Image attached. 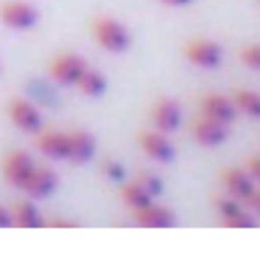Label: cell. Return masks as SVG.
<instances>
[{
  "label": "cell",
  "mask_w": 260,
  "mask_h": 260,
  "mask_svg": "<svg viewBox=\"0 0 260 260\" xmlns=\"http://www.w3.org/2000/svg\"><path fill=\"white\" fill-rule=\"evenodd\" d=\"M221 46L212 39H203V37H197V39H189L187 44L183 46V57L187 59L189 64L199 69H215L219 67L221 62Z\"/></svg>",
  "instance_id": "3957f363"
},
{
  "label": "cell",
  "mask_w": 260,
  "mask_h": 260,
  "mask_svg": "<svg viewBox=\"0 0 260 260\" xmlns=\"http://www.w3.org/2000/svg\"><path fill=\"white\" fill-rule=\"evenodd\" d=\"M35 146L53 160H67V130H37Z\"/></svg>",
  "instance_id": "9a60e30c"
},
{
  "label": "cell",
  "mask_w": 260,
  "mask_h": 260,
  "mask_svg": "<svg viewBox=\"0 0 260 260\" xmlns=\"http://www.w3.org/2000/svg\"><path fill=\"white\" fill-rule=\"evenodd\" d=\"M89 32L96 44L108 53H123V50L130 48V41H133L126 25L112 16H105V14H99V16L91 18Z\"/></svg>",
  "instance_id": "6da1fadb"
},
{
  "label": "cell",
  "mask_w": 260,
  "mask_h": 260,
  "mask_svg": "<svg viewBox=\"0 0 260 260\" xmlns=\"http://www.w3.org/2000/svg\"><path fill=\"white\" fill-rule=\"evenodd\" d=\"M256 217L249 210H240L235 215L221 217V226H226V229H256Z\"/></svg>",
  "instance_id": "ffe728a7"
},
{
  "label": "cell",
  "mask_w": 260,
  "mask_h": 260,
  "mask_svg": "<svg viewBox=\"0 0 260 260\" xmlns=\"http://www.w3.org/2000/svg\"><path fill=\"white\" fill-rule=\"evenodd\" d=\"M231 103H233L235 112H242L247 117L260 119V94L253 89H233L231 91Z\"/></svg>",
  "instance_id": "e0dca14e"
},
{
  "label": "cell",
  "mask_w": 260,
  "mask_h": 260,
  "mask_svg": "<svg viewBox=\"0 0 260 260\" xmlns=\"http://www.w3.org/2000/svg\"><path fill=\"white\" fill-rule=\"evenodd\" d=\"M35 167H37V162L25 151H9V153H5L3 162H0V171H3L5 183L16 189H21L25 185L27 176L32 174Z\"/></svg>",
  "instance_id": "277c9868"
},
{
  "label": "cell",
  "mask_w": 260,
  "mask_h": 260,
  "mask_svg": "<svg viewBox=\"0 0 260 260\" xmlns=\"http://www.w3.org/2000/svg\"><path fill=\"white\" fill-rule=\"evenodd\" d=\"M9 217H12V226H18V229H39V226H44V219H41L37 206L27 199L14 203L9 208Z\"/></svg>",
  "instance_id": "2e32d148"
},
{
  "label": "cell",
  "mask_w": 260,
  "mask_h": 260,
  "mask_svg": "<svg viewBox=\"0 0 260 260\" xmlns=\"http://www.w3.org/2000/svg\"><path fill=\"white\" fill-rule=\"evenodd\" d=\"M219 180H221L224 192L231 194V197H235L242 203L251 197L253 187H256V180L244 171V167H226V169H221Z\"/></svg>",
  "instance_id": "9c48e42d"
},
{
  "label": "cell",
  "mask_w": 260,
  "mask_h": 260,
  "mask_svg": "<svg viewBox=\"0 0 260 260\" xmlns=\"http://www.w3.org/2000/svg\"><path fill=\"white\" fill-rule=\"evenodd\" d=\"M244 171H247L253 180L260 183V153H253V155H249L247 160H244Z\"/></svg>",
  "instance_id": "cb8c5ba5"
},
{
  "label": "cell",
  "mask_w": 260,
  "mask_h": 260,
  "mask_svg": "<svg viewBox=\"0 0 260 260\" xmlns=\"http://www.w3.org/2000/svg\"><path fill=\"white\" fill-rule=\"evenodd\" d=\"M96 151V142L85 130H67V160L82 165Z\"/></svg>",
  "instance_id": "5bb4252c"
},
{
  "label": "cell",
  "mask_w": 260,
  "mask_h": 260,
  "mask_svg": "<svg viewBox=\"0 0 260 260\" xmlns=\"http://www.w3.org/2000/svg\"><path fill=\"white\" fill-rule=\"evenodd\" d=\"M44 226H53V229H69V226H78L76 221H69V219H50L44 221Z\"/></svg>",
  "instance_id": "83f0119b"
},
{
  "label": "cell",
  "mask_w": 260,
  "mask_h": 260,
  "mask_svg": "<svg viewBox=\"0 0 260 260\" xmlns=\"http://www.w3.org/2000/svg\"><path fill=\"white\" fill-rule=\"evenodd\" d=\"M55 187H57V176H55V171L48 169V167L37 165L21 189L30 199H46L55 192Z\"/></svg>",
  "instance_id": "4fadbf2b"
},
{
  "label": "cell",
  "mask_w": 260,
  "mask_h": 260,
  "mask_svg": "<svg viewBox=\"0 0 260 260\" xmlns=\"http://www.w3.org/2000/svg\"><path fill=\"white\" fill-rule=\"evenodd\" d=\"M87 69V62L78 53L71 50H62V53L53 55L48 62V76L53 82L62 87H73L76 80L80 78V73Z\"/></svg>",
  "instance_id": "7a4b0ae2"
},
{
  "label": "cell",
  "mask_w": 260,
  "mask_h": 260,
  "mask_svg": "<svg viewBox=\"0 0 260 260\" xmlns=\"http://www.w3.org/2000/svg\"><path fill=\"white\" fill-rule=\"evenodd\" d=\"M12 226V217H9V208L0 203V229H9Z\"/></svg>",
  "instance_id": "4316f807"
},
{
  "label": "cell",
  "mask_w": 260,
  "mask_h": 260,
  "mask_svg": "<svg viewBox=\"0 0 260 260\" xmlns=\"http://www.w3.org/2000/svg\"><path fill=\"white\" fill-rule=\"evenodd\" d=\"M189 135H192L194 142H199L201 146H219V144L226 142L229 130H226L224 123L215 121V119L197 114V117L189 121Z\"/></svg>",
  "instance_id": "ba28073f"
},
{
  "label": "cell",
  "mask_w": 260,
  "mask_h": 260,
  "mask_svg": "<svg viewBox=\"0 0 260 260\" xmlns=\"http://www.w3.org/2000/svg\"><path fill=\"white\" fill-rule=\"evenodd\" d=\"M183 112H180V105L171 99H157L151 105V123L155 130L160 133H171V130L178 128Z\"/></svg>",
  "instance_id": "8fae6325"
},
{
  "label": "cell",
  "mask_w": 260,
  "mask_h": 260,
  "mask_svg": "<svg viewBox=\"0 0 260 260\" xmlns=\"http://www.w3.org/2000/svg\"><path fill=\"white\" fill-rule=\"evenodd\" d=\"M7 119L12 126H16L23 133H37L41 130V112L37 105H32L25 99H12L7 103Z\"/></svg>",
  "instance_id": "8992f818"
},
{
  "label": "cell",
  "mask_w": 260,
  "mask_h": 260,
  "mask_svg": "<svg viewBox=\"0 0 260 260\" xmlns=\"http://www.w3.org/2000/svg\"><path fill=\"white\" fill-rule=\"evenodd\" d=\"M0 21L12 30H30L39 21V12L30 3L23 0H7L0 5Z\"/></svg>",
  "instance_id": "5b68a950"
},
{
  "label": "cell",
  "mask_w": 260,
  "mask_h": 260,
  "mask_svg": "<svg viewBox=\"0 0 260 260\" xmlns=\"http://www.w3.org/2000/svg\"><path fill=\"white\" fill-rule=\"evenodd\" d=\"M244 203H247L249 212H253V215H260V187H253L251 197H249Z\"/></svg>",
  "instance_id": "484cf974"
},
{
  "label": "cell",
  "mask_w": 260,
  "mask_h": 260,
  "mask_svg": "<svg viewBox=\"0 0 260 260\" xmlns=\"http://www.w3.org/2000/svg\"><path fill=\"white\" fill-rule=\"evenodd\" d=\"M103 169H105V174H108L112 180H121V178H123V167L119 165V162L105 160V162H103Z\"/></svg>",
  "instance_id": "d4e9b609"
},
{
  "label": "cell",
  "mask_w": 260,
  "mask_h": 260,
  "mask_svg": "<svg viewBox=\"0 0 260 260\" xmlns=\"http://www.w3.org/2000/svg\"><path fill=\"white\" fill-rule=\"evenodd\" d=\"M133 183L139 185V187H142L148 197H157V194L162 192V180L157 178L155 174H151V171H139V174L135 176Z\"/></svg>",
  "instance_id": "7402d4cb"
},
{
  "label": "cell",
  "mask_w": 260,
  "mask_h": 260,
  "mask_svg": "<svg viewBox=\"0 0 260 260\" xmlns=\"http://www.w3.org/2000/svg\"><path fill=\"white\" fill-rule=\"evenodd\" d=\"M199 114H203V117L215 119V121L229 126V123L235 121V114L238 112H235V108H233V103H231L229 96L212 91V94L201 96V101H199Z\"/></svg>",
  "instance_id": "30bf717a"
},
{
  "label": "cell",
  "mask_w": 260,
  "mask_h": 260,
  "mask_svg": "<svg viewBox=\"0 0 260 260\" xmlns=\"http://www.w3.org/2000/svg\"><path fill=\"white\" fill-rule=\"evenodd\" d=\"M133 219L144 229H169L176 224V215L165 206H157L155 201L146 203L133 210Z\"/></svg>",
  "instance_id": "7c38bea8"
},
{
  "label": "cell",
  "mask_w": 260,
  "mask_h": 260,
  "mask_svg": "<svg viewBox=\"0 0 260 260\" xmlns=\"http://www.w3.org/2000/svg\"><path fill=\"white\" fill-rule=\"evenodd\" d=\"M240 62L244 67L253 69V71H260V44H247L240 48Z\"/></svg>",
  "instance_id": "603a6c76"
},
{
  "label": "cell",
  "mask_w": 260,
  "mask_h": 260,
  "mask_svg": "<svg viewBox=\"0 0 260 260\" xmlns=\"http://www.w3.org/2000/svg\"><path fill=\"white\" fill-rule=\"evenodd\" d=\"M162 5H167V7H185V5H189L192 0H160Z\"/></svg>",
  "instance_id": "f1b7e54d"
},
{
  "label": "cell",
  "mask_w": 260,
  "mask_h": 260,
  "mask_svg": "<svg viewBox=\"0 0 260 260\" xmlns=\"http://www.w3.org/2000/svg\"><path fill=\"white\" fill-rule=\"evenodd\" d=\"M212 203H215V210L219 212L221 217H229V215H235V212L244 210L242 208V201H238L235 197H231V194H217L215 199H212Z\"/></svg>",
  "instance_id": "44dd1931"
},
{
  "label": "cell",
  "mask_w": 260,
  "mask_h": 260,
  "mask_svg": "<svg viewBox=\"0 0 260 260\" xmlns=\"http://www.w3.org/2000/svg\"><path fill=\"white\" fill-rule=\"evenodd\" d=\"M73 87H76L82 96L96 99V96H101L105 91V78H103V73H99V71H94V69L87 67L85 71L80 73V78L76 80Z\"/></svg>",
  "instance_id": "ac0fdd59"
},
{
  "label": "cell",
  "mask_w": 260,
  "mask_h": 260,
  "mask_svg": "<svg viewBox=\"0 0 260 260\" xmlns=\"http://www.w3.org/2000/svg\"><path fill=\"white\" fill-rule=\"evenodd\" d=\"M121 201L126 203L130 210H135V208H142V206H146V203H151L153 197H148L139 185L128 183V185H123L121 187Z\"/></svg>",
  "instance_id": "d6986e66"
},
{
  "label": "cell",
  "mask_w": 260,
  "mask_h": 260,
  "mask_svg": "<svg viewBox=\"0 0 260 260\" xmlns=\"http://www.w3.org/2000/svg\"><path fill=\"white\" fill-rule=\"evenodd\" d=\"M137 144L151 160L155 162H171L174 160V146L165 137V133L155 128H144L137 133Z\"/></svg>",
  "instance_id": "52a82bcc"
}]
</instances>
